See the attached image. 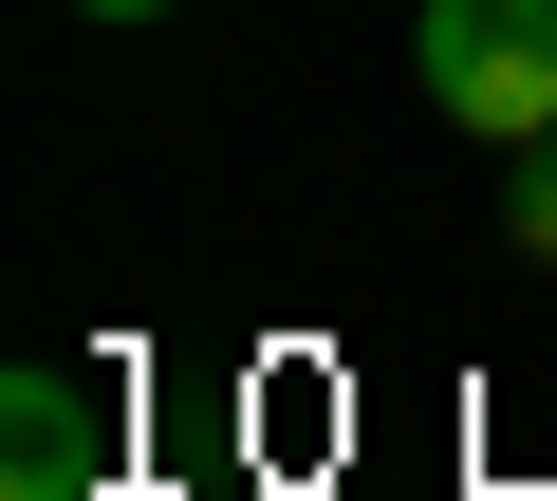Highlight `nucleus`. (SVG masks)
Segmentation results:
<instances>
[{
  "instance_id": "nucleus-4",
  "label": "nucleus",
  "mask_w": 557,
  "mask_h": 501,
  "mask_svg": "<svg viewBox=\"0 0 557 501\" xmlns=\"http://www.w3.org/2000/svg\"><path fill=\"white\" fill-rule=\"evenodd\" d=\"M75 20H168V0H75Z\"/></svg>"
},
{
  "instance_id": "nucleus-2",
  "label": "nucleus",
  "mask_w": 557,
  "mask_h": 501,
  "mask_svg": "<svg viewBox=\"0 0 557 501\" xmlns=\"http://www.w3.org/2000/svg\"><path fill=\"white\" fill-rule=\"evenodd\" d=\"M112 483V427L75 372H0V501H94Z\"/></svg>"
},
{
  "instance_id": "nucleus-3",
  "label": "nucleus",
  "mask_w": 557,
  "mask_h": 501,
  "mask_svg": "<svg viewBox=\"0 0 557 501\" xmlns=\"http://www.w3.org/2000/svg\"><path fill=\"white\" fill-rule=\"evenodd\" d=\"M502 241H520V261H557V130L502 167Z\"/></svg>"
},
{
  "instance_id": "nucleus-1",
  "label": "nucleus",
  "mask_w": 557,
  "mask_h": 501,
  "mask_svg": "<svg viewBox=\"0 0 557 501\" xmlns=\"http://www.w3.org/2000/svg\"><path fill=\"white\" fill-rule=\"evenodd\" d=\"M409 75H428L446 130L539 149L557 130V0H428V20H409Z\"/></svg>"
}]
</instances>
